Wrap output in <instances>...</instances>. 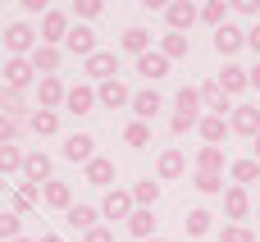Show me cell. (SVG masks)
I'll use <instances>...</instances> for the list:
<instances>
[{
  "mask_svg": "<svg viewBox=\"0 0 260 242\" xmlns=\"http://www.w3.org/2000/svg\"><path fill=\"white\" fill-rule=\"evenodd\" d=\"M5 50H9V59H27L37 50V32L27 23H9L5 27Z\"/></svg>",
  "mask_w": 260,
  "mask_h": 242,
  "instance_id": "1",
  "label": "cell"
},
{
  "mask_svg": "<svg viewBox=\"0 0 260 242\" xmlns=\"http://www.w3.org/2000/svg\"><path fill=\"white\" fill-rule=\"evenodd\" d=\"M165 18H169V32H192V23L201 18V9L192 5V0H174V5H165Z\"/></svg>",
  "mask_w": 260,
  "mask_h": 242,
  "instance_id": "2",
  "label": "cell"
},
{
  "mask_svg": "<svg viewBox=\"0 0 260 242\" xmlns=\"http://www.w3.org/2000/svg\"><path fill=\"white\" fill-rule=\"evenodd\" d=\"M133 210H137V201H133V192H123V188H110L105 201H101V215H105V220H123V224H128Z\"/></svg>",
  "mask_w": 260,
  "mask_h": 242,
  "instance_id": "3",
  "label": "cell"
},
{
  "mask_svg": "<svg viewBox=\"0 0 260 242\" xmlns=\"http://www.w3.org/2000/svg\"><path fill=\"white\" fill-rule=\"evenodd\" d=\"M224 215H229V224H242V220L251 215V197H247V188H238V183L224 188Z\"/></svg>",
  "mask_w": 260,
  "mask_h": 242,
  "instance_id": "4",
  "label": "cell"
},
{
  "mask_svg": "<svg viewBox=\"0 0 260 242\" xmlns=\"http://www.w3.org/2000/svg\"><path fill=\"white\" fill-rule=\"evenodd\" d=\"M64 37H69V14L64 9H50L41 18V46H64Z\"/></svg>",
  "mask_w": 260,
  "mask_h": 242,
  "instance_id": "5",
  "label": "cell"
},
{
  "mask_svg": "<svg viewBox=\"0 0 260 242\" xmlns=\"http://www.w3.org/2000/svg\"><path fill=\"white\" fill-rule=\"evenodd\" d=\"M64 160H73V165H91V160H96V137H91V133H73V137L64 142Z\"/></svg>",
  "mask_w": 260,
  "mask_h": 242,
  "instance_id": "6",
  "label": "cell"
},
{
  "mask_svg": "<svg viewBox=\"0 0 260 242\" xmlns=\"http://www.w3.org/2000/svg\"><path fill=\"white\" fill-rule=\"evenodd\" d=\"M242 46H247V32H242V27H233V23L215 27V50H219L224 59H233V55H238Z\"/></svg>",
  "mask_w": 260,
  "mask_h": 242,
  "instance_id": "7",
  "label": "cell"
},
{
  "mask_svg": "<svg viewBox=\"0 0 260 242\" xmlns=\"http://www.w3.org/2000/svg\"><path fill=\"white\" fill-rule=\"evenodd\" d=\"M87 64V78H96V82H110L114 73H119V55L114 50H96L91 59H82Z\"/></svg>",
  "mask_w": 260,
  "mask_h": 242,
  "instance_id": "8",
  "label": "cell"
},
{
  "mask_svg": "<svg viewBox=\"0 0 260 242\" xmlns=\"http://www.w3.org/2000/svg\"><path fill=\"white\" fill-rule=\"evenodd\" d=\"M96 105H105V110H119V105H133V92L119 82V78H110V82H101L96 87Z\"/></svg>",
  "mask_w": 260,
  "mask_h": 242,
  "instance_id": "9",
  "label": "cell"
},
{
  "mask_svg": "<svg viewBox=\"0 0 260 242\" xmlns=\"http://www.w3.org/2000/svg\"><path fill=\"white\" fill-rule=\"evenodd\" d=\"M183 169H187V156H183L178 146L160 151V165H155V178H160V183H174V178H183Z\"/></svg>",
  "mask_w": 260,
  "mask_h": 242,
  "instance_id": "10",
  "label": "cell"
},
{
  "mask_svg": "<svg viewBox=\"0 0 260 242\" xmlns=\"http://www.w3.org/2000/svg\"><path fill=\"white\" fill-rule=\"evenodd\" d=\"M229 128L256 142V137H260V110H256V105H238V110H233V119H229Z\"/></svg>",
  "mask_w": 260,
  "mask_h": 242,
  "instance_id": "11",
  "label": "cell"
},
{
  "mask_svg": "<svg viewBox=\"0 0 260 242\" xmlns=\"http://www.w3.org/2000/svg\"><path fill=\"white\" fill-rule=\"evenodd\" d=\"M37 96H41V110H59V105H64V96H69V87H64L55 73H46V78L37 82Z\"/></svg>",
  "mask_w": 260,
  "mask_h": 242,
  "instance_id": "12",
  "label": "cell"
},
{
  "mask_svg": "<svg viewBox=\"0 0 260 242\" xmlns=\"http://www.w3.org/2000/svg\"><path fill=\"white\" fill-rule=\"evenodd\" d=\"M23 178H27L32 188H46V183H50V156H46V151H32V156L23 160Z\"/></svg>",
  "mask_w": 260,
  "mask_h": 242,
  "instance_id": "13",
  "label": "cell"
},
{
  "mask_svg": "<svg viewBox=\"0 0 260 242\" xmlns=\"http://www.w3.org/2000/svg\"><path fill=\"white\" fill-rule=\"evenodd\" d=\"M64 46H69L73 55H82V59H91V55H96V32L78 23V27H69V37H64Z\"/></svg>",
  "mask_w": 260,
  "mask_h": 242,
  "instance_id": "14",
  "label": "cell"
},
{
  "mask_svg": "<svg viewBox=\"0 0 260 242\" xmlns=\"http://www.w3.org/2000/svg\"><path fill=\"white\" fill-rule=\"evenodd\" d=\"M215 82L224 87V96H238V92H247V87H251V73H247L242 64H224V73H219Z\"/></svg>",
  "mask_w": 260,
  "mask_h": 242,
  "instance_id": "15",
  "label": "cell"
},
{
  "mask_svg": "<svg viewBox=\"0 0 260 242\" xmlns=\"http://www.w3.org/2000/svg\"><path fill=\"white\" fill-rule=\"evenodd\" d=\"M160 110H165V101H160V92H155V87H146V92H133V114H137L142 124H146V119H155Z\"/></svg>",
  "mask_w": 260,
  "mask_h": 242,
  "instance_id": "16",
  "label": "cell"
},
{
  "mask_svg": "<svg viewBox=\"0 0 260 242\" xmlns=\"http://www.w3.org/2000/svg\"><path fill=\"white\" fill-rule=\"evenodd\" d=\"M197 133L206 137V146H219V142H224V137H229L233 128H229V119H224V114H201Z\"/></svg>",
  "mask_w": 260,
  "mask_h": 242,
  "instance_id": "17",
  "label": "cell"
},
{
  "mask_svg": "<svg viewBox=\"0 0 260 242\" xmlns=\"http://www.w3.org/2000/svg\"><path fill=\"white\" fill-rule=\"evenodd\" d=\"M41 201H46L50 210H73V188L59 183V178H50V183L41 188Z\"/></svg>",
  "mask_w": 260,
  "mask_h": 242,
  "instance_id": "18",
  "label": "cell"
},
{
  "mask_svg": "<svg viewBox=\"0 0 260 242\" xmlns=\"http://www.w3.org/2000/svg\"><path fill=\"white\" fill-rule=\"evenodd\" d=\"M32 59H5V87H14V92H23L27 82H32Z\"/></svg>",
  "mask_w": 260,
  "mask_h": 242,
  "instance_id": "19",
  "label": "cell"
},
{
  "mask_svg": "<svg viewBox=\"0 0 260 242\" xmlns=\"http://www.w3.org/2000/svg\"><path fill=\"white\" fill-rule=\"evenodd\" d=\"M91 105H96V87H69V96H64V110L69 114H91Z\"/></svg>",
  "mask_w": 260,
  "mask_h": 242,
  "instance_id": "20",
  "label": "cell"
},
{
  "mask_svg": "<svg viewBox=\"0 0 260 242\" xmlns=\"http://www.w3.org/2000/svg\"><path fill=\"white\" fill-rule=\"evenodd\" d=\"M137 73H142V78H146V82H160V78H165V73H169V59H165V55H160V50H146V55H142V59H137Z\"/></svg>",
  "mask_w": 260,
  "mask_h": 242,
  "instance_id": "21",
  "label": "cell"
},
{
  "mask_svg": "<svg viewBox=\"0 0 260 242\" xmlns=\"http://www.w3.org/2000/svg\"><path fill=\"white\" fill-rule=\"evenodd\" d=\"M224 165H229L224 146H201V151H197V169H201V174H224Z\"/></svg>",
  "mask_w": 260,
  "mask_h": 242,
  "instance_id": "22",
  "label": "cell"
},
{
  "mask_svg": "<svg viewBox=\"0 0 260 242\" xmlns=\"http://www.w3.org/2000/svg\"><path fill=\"white\" fill-rule=\"evenodd\" d=\"M128 233L142 238V242H151L155 238V210H133V215H128Z\"/></svg>",
  "mask_w": 260,
  "mask_h": 242,
  "instance_id": "23",
  "label": "cell"
},
{
  "mask_svg": "<svg viewBox=\"0 0 260 242\" xmlns=\"http://www.w3.org/2000/svg\"><path fill=\"white\" fill-rule=\"evenodd\" d=\"M187 50H192V41H187L183 32H165V37H160V55H165L169 64H174V59H183Z\"/></svg>",
  "mask_w": 260,
  "mask_h": 242,
  "instance_id": "24",
  "label": "cell"
},
{
  "mask_svg": "<svg viewBox=\"0 0 260 242\" xmlns=\"http://www.w3.org/2000/svg\"><path fill=\"white\" fill-rule=\"evenodd\" d=\"M27 59H32V69L46 78V73H55V69H59V46H37Z\"/></svg>",
  "mask_w": 260,
  "mask_h": 242,
  "instance_id": "25",
  "label": "cell"
},
{
  "mask_svg": "<svg viewBox=\"0 0 260 242\" xmlns=\"http://www.w3.org/2000/svg\"><path fill=\"white\" fill-rule=\"evenodd\" d=\"M197 92H201V105H206L210 114H224V110H229V96H224V87H219V82H201Z\"/></svg>",
  "mask_w": 260,
  "mask_h": 242,
  "instance_id": "26",
  "label": "cell"
},
{
  "mask_svg": "<svg viewBox=\"0 0 260 242\" xmlns=\"http://www.w3.org/2000/svg\"><path fill=\"white\" fill-rule=\"evenodd\" d=\"M174 105H178V114H183V119H201V110H206L197 87H183V92L174 96Z\"/></svg>",
  "mask_w": 260,
  "mask_h": 242,
  "instance_id": "27",
  "label": "cell"
},
{
  "mask_svg": "<svg viewBox=\"0 0 260 242\" xmlns=\"http://www.w3.org/2000/svg\"><path fill=\"white\" fill-rule=\"evenodd\" d=\"M87 183H91V188H110V183H114V160L96 156V160L87 165Z\"/></svg>",
  "mask_w": 260,
  "mask_h": 242,
  "instance_id": "28",
  "label": "cell"
},
{
  "mask_svg": "<svg viewBox=\"0 0 260 242\" xmlns=\"http://www.w3.org/2000/svg\"><path fill=\"white\" fill-rule=\"evenodd\" d=\"M119 46H123V50H128V55H137V59H142V55H146V50H151V32H146V27H128V32H123V41H119Z\"/></svg>",
  "mask_w": 260,
  "mask_h": 242,
  "instance_id": "29",
  "label": "cell"
},
{
  "mask_svg": "<svg viewBox=\"0 0 260 242\" xmlns=\"http://www.w3.org/2000/svg\"><path fill=\"white\" fill-rule=\"evenodd\" d=\"M27 124H32L37 137H55V133H59V114H55V110H32Z\"/></svg>",
  "mask_w": 260,
  "mask_h": 242,
  "instance_id": "30",
  "label": "cell"
},
{
  "mask_svg": "<svg viewBox=\"0 0 260 242\" xmlns=\"http://www.w3.org/2000/svg\"><path fill=\"white\" fill-rule=\"evenodd\" d=\"M192 188H197L201 197H224L229 183H224V174H201V169H197V174H192Z\"/></svg>",
  "mask_w": 260,
  "mask_h": 242,
  "instance_id": "31",
  "label": "cell"
},
{
  "mask_svg": "<svg viewBox=\"0 0 260 242\" xmlns=\"http://www.w3.org/2000/svg\"><path fill=\"white\" fill-rule=\"evenodd\" d=\"M133 201H137V210H151V206L160 201V183H155V178H142V183L133 188Z\"/></svg>",
  "mask_w": 260,
  "mask_h": 242,
  "instance_id": "32",
  "label": "cell"
},
{
  "mask_svg": "<svg viewBox=\"0 0 260 242\" xmlns=\"http://www.w3.org/2000/svg\"><path fill=\"white\" fill-rule=\"evenodd\" d=\"M183 229H187L192 238H206V233L215 229V215H210V210H187V220H183Z\"/></svg>",
  "mask_w": 260,
  "mask_h": 242,
  "instance_id": "33",
  "label": "cell"
},
{
  "mask_svg": "<svg viewBox=\"0 0 260 242\" xmlns=\"http://www.w3.org/2000/svg\"><path fill=\"white\" fill-rule=\"evenodd\" d=\"M23 160H27V156H23L14 142H5V146H0V178H5V174H23Z\"/></svg>",
  "mask_w": 260,
  "mask_h": 242,
  "instance_id": "34",
  "label": "cell"
},
{
  "mask_svg": "<svg viewBox=\"0 0 260 242\" xmlns=\"http://www.w3.org/2000/svg\"><path fill=\"white\" fill-rule=\"evenodd\" d=\"M229 174H233L238 188H247V183H256V178H260V160H233Z\"/></svg>",
  "mask_w": 260,
  "mask_h": 242,
  "instance_id": "35",
  "label": "cell"
},
{
  "mask_svg": "<svg viewBox=\"0 0 260 242\" xmlns=\"http://www.w3.org/2000/svg\"><path fill=\"white\" fill-rule=\"evenodd\" d=\"M96 220H101V210H96V206H73V210H69V224H73V229H82V233H91V229H96Z\"/></svg>",
  "mask_w": 260,
  "mask_h": 242,
  "instance_id": "36",
  "label": "cell"
},
{
  "mask_svg": "<svg viewBox=\"0 0 260 242\" xmlns=\"http://www.w3.org/2000/svg\"><path fill=\"white\" fill-rule=\"evenodd\" d=\"M41 201V188H32V183H23L18 192H14V215H27L32 206Z\"/></svg>",
  "mask_w": 260,
  "mask_h": 242,
  "instance_id": "37",
  "label": "cell"
},
{
  "mask_svg": "<svg viewBox=\"0 0 260 242\" xmlns=\"http://www.w3.org/2000/svg\"><path fill=\"white\" fill-rule=\"evenodd\" d=\"M123 142H128V146H137V151H142V146H151V128H146V124H142V119H133V124H128V128H123Z\"/></svg>",
  "mask_w": 260,
  "mask_h": 242,
  "instance_id": "38",
  "label": "cell"
},
{
  "mask_svg": "<svg viewBox=\"0 0 260 242\" xmlns=\"http://www.w3.org/2000/svg\"><path fill=\"white\" fill-rule=\"evenodd\" d=\"M219 238H224V242H256V233H251L247 224H229V220H224V229H219Z\"/></svg>",
  "mask_w": 260,
  "mask_h": 242,
  "instance_id": "39",
  "label": "cell"
},
{
  "mask_svg": "<svg viewBox=\"0 0 260 242\" xmlns=\"http://www.w3.org/2000/svg\"><path fill=\"white\" fill-rule=\"evenodd\" d=\"M201 18L215 23V27H224V23H229V5H224V0H210V5L201 9Z\"/></svg>",
  "mask_w": 260,
  "mask_h": 242,
  "instance_id": "40",
  "label": "cell"
},
{
  "mask_svg": "<svg viewBox=\"0 0 260 242\" xmlns=\"http://www.w3.org/2000/svg\"><path fill=\"white\" fill-rule=\"evenodd\" d=\"M0 110H5V114H18V110H23V92L0 87Z\"/></svg>",
  "mask_w": 260,
  "mask_h": 242,
  "instance_id": "41",
  "label": "cell"
},
{
  "mask_svg": "<svg viewBox=\"0 0 260 242\" xmlns=\"http://www.w3.org/2000/svg\"><path fill=\"white\" fill-rule=\"evenodd\" d=\"M18 224H23V220H18V215H14V210H0V238H18Z\"/></svg>",
  "mask_w": 260,
  "mask_h": 242,
  "instance_id": "42",
  "label": "cell"
},
{
  "mask_svg": "<svg viewBox=\"0 0 260 242\" xmlns=\"http://www.w3.org/2000/svg\"><path fill=\"white\" fill-rule=\"evenodd\" d=\"M14 133H18V119L0 110V146H5V142H14Z\"/></svg>",
  "mask_w": 260,
  "mask_h": 242,
  "instance_id": "43",
  "label": "cell"
},
{
  "mask_svg": "<svg viewBox=\"0 0 260 242\" xmlns=\"http://www.w3.org/2000/svg\"><path fill=\"white\" fill-rule=\"evenodd\" d=\"M73 14H78V18H96V14H101V0H78Z\"/></svg>",
  "mask_w": 260,
  "mask_h": 242,
  "instance_id": "44",
  "label": "cell"
},
{
  "mask_svg": "<svg viewBox=\"0 0 260 242\" xmlns=\"http://www.w3.org/2000/svg\"><path fill=\"white\" fill-rule=\"evenodd\" d=\"M82 242H114V229H105V224H96L91 233H82Z\"/></svg>",
  "mask_w": 260,
  "mask_h": 242,
  "instance_id": "45",
  "label": "cell"
},
{
  "mask_svg": "<svg viewBox=\"0 0 260 242\" xmlns=\"http://www.w3.org/2000/svg\"><path fill=\"white\" fill-rule=\"evenodd\" d=\"M197 124H201V119H183V114H174V119H169V128H174V133H192Z\"/></svg>",
  "mask_w": 260,
  "mask_h": 242,
  "instance_id": "46",
  "label": "cell"
},
{
  "mask_svg": "<svg viewBox=\"0 0 260 242\" xmlns=\"http://www.w3.org/2000/svg\"><path fill=\"white\" fill-rule=\"evenodd\" d=\"M23 9H27V14H41V18L50 14V9H46V0H23Z\"/></svg>",
  "mask_w": 260,
  "mask_h": 242,
  "instance_id": "47",
  "label": "cell"
},
{
  "mask_svg": "<svg viewBox=\"0 0 260 242\" xmlns=\"http://www.w3.org/2000/svg\"><path fill=\"white\" fill-rule=\"evenodd\" d=\"M247 46H251V50H256V55H260V23H256V27H251V32H247Z\"/></svg>",
  "mask_w": 260,
  "mask_h": 242,
  "instance_id": "48",
  "label": "cell"
},
{
  "mask_svg": "<svg viewBox=\"0 0 260 242\" xmlns=\"http://www.w3.org/2000/svg\"><path fill=\"white\" fill-rule=\"evenodd\" d=\"M247 73H251V87H260V64H256V69H247Z\"/></svg>",
  "mask_w": 260,
  "mask_h": 242,
  "instance_id": "49",
  "label": "cell"
},
{
  "mask_svg": "<svg viewBox=\"0 0 260 242\" xmlns=\"http://www.w3.org/2000/svg\"><path fill=\"white\" fill-rule=\"evenodd\" d=\"M37 242H64V238H55V233H41V238H37Z\"/></svg>",
  "mask_w": 260,
  "mask_h": 242,
  "instance_id": "50",
  "label": "cell"
},
{
  "mask_svg": "<svg viewBox=\"0 0 260 242\" xmlns=\"http://www.w3.org/2000/svg\"><path fill=\"white\" fill-rule=\"evenodd\" d=\"M251 146H256V160H260V137H256V142H251Z\"/></svg>",
  "mask_w": 260,
  "mask_h": 242,
  "instance_id": "51",
  "label": "cell"
},
{
  "mask_svg": "<svg viewBox=\"0 0 260 242\" xmlns=\"http://www.w3.org/2000/svg\"><path fill=\"white\" fill-rule=\"evenodd\" d=\"M0 87H5V64H0Z\"/></svg>",
  "mask_w": 260,
  "mask_h": 242,
  "instance_id": "52",
  "label": "cell"
},
{
  "mask_svg": "<svg viewBox=\"0 0 260 242\" xmlns=\"http://www.w3.org/2000/svg\"><path fill=\"white\" fill-rule=\"evenodd\" d=\"M0 46H5V27H0Z\"/></svg>",
  "mask_w": 260,
  "mask_h": 242,
  "instance_id": "53",
  "label": "cell"
},
{
  "mask_svg": "<svg viewBox=\"0 0 260 242\" xmlns=\"http://www.w3.org/2000/svg\"><path fill=\"white\" fill-rule=\"evenodd\" d=\"M5 188H9V183H5V178H0V192H5Z\"/></svg>",
  "mask_w": 260,
  "mask_h": 242,
  "instance_id": "54",
  "label": "cell"
},
{
  "mask_svg": "<svg viewBox=\"0 0 260 242\" xmlns=\"http://www.w3.org/2000/svg\"><path fill=\"white\" fill-rule=\"evenodd\" d=\"M14 242H27V238H14Z\"/></svg>",
  "mask_w": 260,
  "mask_h": 242,
  "instance_id": "55",
  "label": "cell"
},
{
  "mask_svg": "<svg viewBox=\"0 0 260 242\" xmlns=\"http://www.w3.org/2000/svg\"><path fill=\"white\" fill-rule=\"evenodd\" d=\"M151 242H165V238H151Z\"/></svg>",
  "mask_w": 260,
  "mask_h": 242,
  "instance_id": "56",
  "label": "cell"
}]
</instances>
